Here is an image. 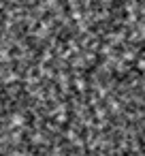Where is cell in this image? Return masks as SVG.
<instances>
[{
  "label": "cell",
  "instance_id": "6da1fadb",
  "mask_svg": "<svg viewBox=\"0 0 145 156\" xmlns=\"http://www.w3.org/2000/svg\"><path fill=\"white\" fill-rule=\"evenodd\" d=\"M0 156H145V0H0Z\"/></svg>",
  "mask_w": 145,
  "mask_h": 156
}]
</instances>
